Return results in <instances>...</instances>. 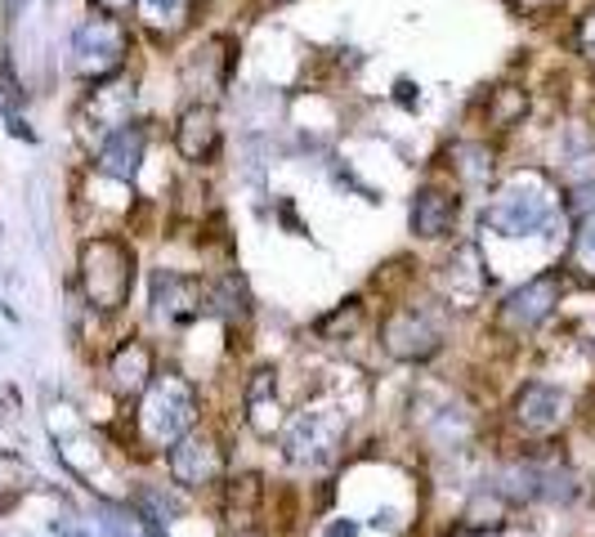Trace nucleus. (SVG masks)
<instances>
[{
	"mask_svg": "<svg viewBox=\"0 0 595 537\" xmlns=\"http://www.w3.org/2000/svg\"><path fill=\"white\" fill-rule=\"evenodd\" d=\"M139 153H143V139L126 130V135L113 143V149L103 153V166H107V170H117V175H130V170L139 166Z\"/></svg>",
	"mask_w": 595,
	"mask_h": 537,
	"instance_id": "2",
	"label": "nucleus"
},
{
	"mask_svg": "<svg viewBox=\"0 0 595 537\" xmlns=\"http://www.w3.org/2000/svg\"><path fill=\"white\" fill-rule=\"evenodd\" d=\"M413 220H417V229H421V233L439 238V233H443V225L453 220V206L443 202L439 193H426V197L417 202V210H413Z\"/></svg>",
	"mask_w": 595,
	"mask_h": 537,
	"instance_id": "1",
	"label": "nucleus"
}]
</instances>
